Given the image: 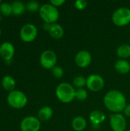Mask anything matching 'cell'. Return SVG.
Instances as JSON below:
<instances>
[{
	"label": "cell",
	"instance_id": "cell-11",
	"mask_svg": "<svg viewBox=\"0 0 130 131\" xmlns=\"http://www.w3.org/2000/svg\"><path fill=\"white\" fill-rule=\"evenodd\" d=\"M76 64L80 68H87L89 66L92 61V56L87 51L82 50L77 52L74 58Z\"/></svg>",
	"mask_w": 130,
	"mask_h": 131
},
{
	"label": "cell",
	"instance_id": "cell-16",
	"mask_svg": "<svg viewBox=\"0 0 130 131\" xmlns=\"http://www.w3.org/2000/svg\"><path fill=\"white\" fill-rule=\"evenodd\" d=\"M71 125L75 131H83L87 127V121L84 117L77 116L72 120Z\"/></svg>",
	"mask_w": 130,
	"mask_h": 131
},
{
	"label": "cell",
	"instance_id": "cell-18",
	"mask_svg": "<svg viewBox=\"0 0 130 131\" xmlns=\"http://www.w3.org/2000/svg\"><path fill=\"white\" fill-rule=\"evenodd\" d=\"M53 115V110L48 106H44L41 107L38 112V118L41 121H46L50 120Z\"/></svg>",
	"mask_w": 130,
	"mask_h": 131
},
{
	"label": "cell",
	"instance_id": "cell-29",
	"mask_svg": "<svg viewBox=\"0 0 130 131\" xmlns=\"http://www.w3.org/2000/svg\"><path fill=\"white\" fill-rule=\"evenodd\" d=\"M51 24H49V23H44V25H43V28L45 30V31H49V29H50V28H51Z\"/></svg>",
	"mask_w": 130,
	"mask_h": 131
},
{
	"label": "cell",
	"instance_id": "cell-22",
	"mask_svg": "<svg viewBox=\"0 0 130 131\" xmlns=\"http://www.w3.org/2000/svg\"><path fill=\"white\" fill-rule=\"evenodd\" d=\"M0 12L5 16H9L12 15V8L11 4L8 2H2L0 5Z\"/></svg>",
	"mask_w": 130,
	"mask_h": 131
},
{
	"label": "cell",
	"instance_id": "cell-9",
	"mask_svg": "<svg viewBox=\"0 0 130 131\" xmlns=\"http://www.w3.org/2000/svg\"><path fill=\"white\" fill-rule=\"evenodd\" d=\"M110 123L113 131H126V121L125 117L121 114H112L110 116Z\"/></svg>",
	"mask_w": 130,
	"mask_h": 131
},
{
	"label": "cell",
	"instance_id": "cell-32",
	"mask_svg": "<svg viewBox=\"0 0 130 131\" xmlns=\"http://www.w3.org/2000/svg\"><path fill=\"white\" fill-rule=\"evenodd\" d=\"M126 131H130V130H126Z\"/></svg>",
	"mask_w": 130,
	"mask_h": 131
},
{
	"label": "cell",
	"instance_id": "cell-6",
	"mask_svg": "<svg viewBox=\"0 0 130 131\" xmlns=\"http://www.w3.org/2000/svg\"><path fill=\"white\" fill-rule=\"evenodd\" d=\"M57 57L56 53L52 50L44 51L40 56V63L41 66L45 69H52L56 66Z\"/></svg>",
	"mask_w": 130,
	"mask_h": 131
},
{
	"label": "cell",
	"instance_id": "cell-17",
	"mask_svg": "<svg viewBox=\"0 0 130 131\" xmlns=\"http://www.w3.org/2000/svg\"><path fill=\"white\" fill-rule=\"evenodd\" d=\"M15 85H16V81L13 77H11L10 75H6L2 78V86L5 90L11 92V91H14Z\"/></svg>",
	"mask_w": 130,
	"mask_h": 131
},
{
	"label": "cell",
	"instance_id": "cell-30",
	"mask_svg": "<svg viewBox=\"0 0 130 131\" xmlns=\"http://www.w3.org/2000/svg\"><path fill=\"white\" fill-rule=\"evenodd\" d=\"M1 33H2V31H1V29H0V35H1Z\"/></svg>",
	"mask_w": 130,
	"mask_h": 131
},
{
	"label": "cell",
	"instance_id": "cell-19",
	"mask_svg": "<svg viewBox=\"0 0 130 131\" xmlns=\"http://www.w3.org/2000/svg\"><path fill=\"white\" fill-rule=\"evenodd\" d=\"M12 8V14L15 15H20L23 14L26 9L25 5L21 1H14L11 3Z\"/></svg>",
	"mask_w": 130,
	"mask_h": 131
},
{
	"label": "cell",
	"instance_id": "cell-7",
	"mask_svg": "<svg viewBox=\"0 0 130 131\" xmlns=\"http://www.w3.org/2000/svg\"><path fill=\"white\" fill-rule=\"evenodd\" d=\"M19 35L23 41L31 42L38 35V29L34 25L31 23H27L21 27Z\"/></svg>",
	"mask_w": 130,
	"mask_h": 131
},
{
	"label": "cell",
	"instance_id": "cell-3",
	"mask_svg": "<svg viewBox=\"0 0 130 131\" xmlns=\"http://www.w3.org/2000/svg\"><path fill=\"white\" fill-rule=\"evenodd\" d=\"M39 15L45 23L49 24L56 23L60 16L57 8L52 5L51 3H45L41 5Z\"/></svg>",
	"mask_w": 130,
	"mask_h": 131
},
{
	"label": "cell",
	"instance_id": "cell-8",
	"mask_svg": "<svg viewBox=\"0 0 130 131\" xmlns=\"http://www.w3.org/2000/svg\"><path fill=\"white\" fill-rule=\"evenodd\" d=\"M41 128V121L38 117L33 116L25 117L20 124L21 131H39Z\"/></svg>",
	"mask_w": 130,
	"mask_h": 131
},
{
	"label": "cell",
	"instance_id": "cell-33",
	"mask_svg": "<svg viewBox=\"0 0 130 131\" xmlns=\"http://www.w3.org/2000/svg\"><path fill=\"white\" fill-rule=\"evenodd\" d=\"M129 45H130V38H129Z\"/></svg>",
	"mask_w": 130,
	"mask_h": 131
},
{
	"label": "cell",
	"instance_id": "cell-27",
	"mask_svg": "<svg viewBox=\"0 0 130 131\" xmlns=\"http://www.w3.org/2000/svg\"><path fill=\"white\" fill-rule=\"evenodd\" d=\"M50 3L55 6V7H59V6H61L63 5L64 3H65V0H51L50 1Z\"/></svg>",
	"mask_w": 130,
	"mask_h": 131
},
{
	"label": "cell",
	"instance_id": "cell-25",
	"mask_svg": "<svg viewBox=\"0 0 130 131\" xmlns=\"http://www.w3.org/2000/svg\"><path fill=\"white\" fill-rule=\"evenodd\" d=\"M51 74L54 78H61L64 76V70L61 66L56 65L51 69Z\"/></svg>",
	"mask_w": 130,
	"mask_h": 131
},
{
	"label": "cell",
	"instance_id": "cell-28",
	"mask_svg": "<svg viewBox=\"0 0 130 131\" xmlns=\"http://www.w3.org/2000/svg\"><path fill=\"white\" fill-rule=\"evenodd\" d=\"M123 112H124V114H125L126 117H130V104H126V107H125L124 110H123Z\"/></svg>",
	"mask_w": 130,
	"mask_h": 131
},
{
	"label": "cell",
	"instance_id": "cell-12",
	"mask_svg": "<svg viewBox=\"0 0 130 131\" xmlns=\"http://www.w3.org/2000/svg\"><path fill=\"white\" fill-rule=\"evenodd\" d=\"M15 47L9 41H5L0 45V56L6 61H11L15 54Z\"/></svg>",
	"mask_w": 130,
	"mask_h": 131
},
{
	"label": "cell",
	"instance_id": "cell-15",
	"mask_svg": "<svg viewBox=\"0 0 130 131\" xmlns=\"http://www.w3.org/2000/svg\"><path fill=\"white\" fill-rule=\"evenodd\" d=\"M114 68L117 72L120 74H126L130 71V64L126 59H120L115 63Z\"/></svg>",
	"mask_w": 130,
	"mask_h": 131
},
{
	"label": "cell",
	"instance_id": "cell-24",
	"mask_svg": "<svg viewBox=\"0 0 130 131\" xmlns=\"http://www.w3.org/2000/svg\"><path fill=\"white\" fill-rule=\"evenodd\" d=\"M26 9L29 12H39V9L41 8L39 3L36 1H30L26 5Z\"/></svg>",
	"mask_w": 130,
	"mask_h": 131
},
{
	"label": "cell",
	"instance_id": "cell-2",
	"mask_svg": "<svg viewBox=\"0 0 130 131\" xmlns=\"http://www.w3.org/2000/svg\"><path fill=\"white\" fill-rule=\"evenodd\" d=\"M75 91L76 90L73 85L63 82L57 85L55 94L57 99L62 103H70L75 98Z\"/></svg>",
	"mask_w": 130,
	"mask_h": 131
},
{
	"label": "cell",
	"instance_id": "cell-5",
	"mask_svg": "<svg viewBox=\"0 0 130 131\" xmlns=\"http://www.w3.org/2000/svg\"><path fill=\"white\" fill-rule=\"evenodd\" d=\"M112 21L116 26H126L130 23V8L121 7L117 8L112 15Z\"/></svg>",
	"mask_w": 130,
	"mask_h": 131
},
{
	"label": "cell",
	"instance_id": "cell-10",
	"mask_svg": "<svg viewBox=\"0 0 130 131\" xmlns=\"http://www.w3.org/2000/svg\"><path fill=\"white\" fill-rule=\"evenodd\" d=\"M104 84L103 78L99 74H91L87 78V88L93 92L100 91L104 87Z\"/></svg>",
	"mask_w": 130,
	"mask_h": 131
},
{
	"label": "cell",
	"instance_id": "cell-1",
	"mask_svg": "<svg viewBox=\"0 0 130 131\" xmlns=\"http://www.w3.org/2000/svg\"><path fill=\"white\" fill-rule=\"evenodd\" d=\"M103 103L105 107L113 114L121 113L127 104L124 94L117 90L108 91L103 97Z\"/></svg>",
	"mask_w": 130,
	"mask_h": 131
},
{
	"label": "cell",
	"instance_id": "cell-23",
	"mask_svg": "<svg viewBox=\"0 0 130 131\" xmlns=\"http://www.w3.org/2000/svg\"><path fill=\"white\" fill-rule=\"evenodd\" d=\"M87 91L84 88H77L75 91V99H77V101H85L87 98Z\"/></svg>",
	"mask_w": 130,
	"mask_h": 131
},
{
	"label": "cell",
	"instance_id": "cell-4",
	"mask_svg": "<svg viewBox=\"0 0 130 131\" xmlns=\"http://www.w3.org/2000/svg\"><path fill=\"white\" fill-rule=\"evenodd\" d=\"M7 103L13 108L21 109L26 106L28 97L24 92L19 90H14L8 93L7 96Z\"/></svg>",
	"mask_w": 130,
	"mask_h": 131
},
{
	"label": "cell",
	"instance_id": "cell-20",
	"mask_svg": "<svg viewBox=\"0 0 130 131\" xmlns=\"http://www.w3.org/2000/svg\"><path fill=\"white\" fill-rule=\"evenodd\" d=\"M116 54L120 59H126L130 57V45L124 44L120 45L117 50Z\"/></svg>",
	"mask_w": 130,
	"mask_h": 131
},
{
	"label": "cell",
	"instance_id": "cell-14",
	"mask_svg": "<svg viewBox=\"0 0 130 131\" xmlns=\"http://www.w3.org/2000/svg\"><path fill=\"white\" fill-rule=\"evenodd\" d=\"M106 119V115L103 112L96 110L90 113V121L94 126H99Z\"/></svg>",
	"mask_w": 130,
	"mask_h": 131
},
{
	"label": "cell",
	"instance_id": "cell-13",
	"mask_svg": "<svg viewBox=\"0 0 130 131\" xmlns=\"http://www.w3.org/2000/svg\"><path fill=\"white\" fill-rule=\"evenodd\" d=\"M48 32L49 35L54 39H60L64 36V34L63 27L57 23L51 24V28Z\"/></svg>",
	"mask_w": 130,
	"mask_h": 131
},
{
	"label": "cell",
	"instance_id": "cell-26",
	"mask_svg": "<svg viewBox=\"0 0 130 131\" xmlns=\"http://www.w3.org/2000/svg\"><path fill=\"white\" fill-rule=\"evenodd\" d=\"M87 5H88V2L86 0H77L74 2L75 7L79 10H84V8H87Z\"/></svg>",
	"mask_w": 130,
	"mask_h": 131
},
{
	"label": "cell",
	"instance_id": "cell-31",
	"mask_svg": "<svg viewBox=\"0 0 130 131\" xmlns=\"http://www.w3.org/2000/svg\"><path fill=\"white\" fill-rule=\"evenodd\" d=\"M1 4H2V2H1V1H0V5H1Z\"/></svg>",
	"mask_w": 130,
	"mask_h": 131
},
{
	"label": "cell",
	"instance_id": "cell-21",
	"mask_svg": "<svg viewBox=\"0 0 130 131\" xmlns=\"http://www.w3.org/2000/svg\"><path fill=\"white\" fill-rule=\"evenodd\" d=\"M73 86L77 88H84L87 86V78L84 76H77L73 79Z\"/></svg>",
	"mask_w": 130,
	"mask_h": 131
}]
</instances>
